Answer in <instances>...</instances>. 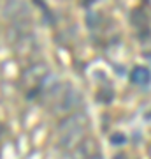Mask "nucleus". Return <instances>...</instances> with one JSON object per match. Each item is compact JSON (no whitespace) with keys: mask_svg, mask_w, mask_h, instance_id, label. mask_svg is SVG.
I'll list each match as a JSON object with an SVG mask.
<instances>
[{"mask_svg":"<svg viewBox=\"0 0 151 159\" xmlns=\"http://www.w3.org/2000/svg\"><path fill=\"white\" fill-rule=\"evenodd\" d=\"M86 117L83 113H74L63 119L58 125V140L63 148H76L81 142L86 127Z\"/></svg>","mask_w":151,"mask_h":159,"instance_id":"1","label":"nucleus"},{"mask_svg":"<svg viewBox=\"0 0 151 159\" xmlns=\"http://www.w3.org/2000/svg\"><path fill=\"white\" fill-rule=\"evenodd\" d=\"M44 78H46V66H42V64H37V66L27 69L23 73V83L25 85H35V83L42 81Z\"/></svg>","mask_w":151,"mask_h":159,"instance_id":"2","label":"nucleus"},{"mask_svg":"<svg viewBox=\"0 0 151 159\" xmlns=\"http://www.w3.org/2000/svg\"><path fill=\"white\" fill-rule=\"evenodd\" d=\"M79 101H81L79 92L76 90V89H67V90L62 94V97H60V102H62L60 110H63V111H70L72 108H76V106L79 104Z\"/></svg>","mask_w":151,"mask_h":159,"instance_id":"3","label":"nucleus"},{"mask_svg":"<svg viewBox=\"0 0 151 159\" xmlns=\"http://www.w3.org/2000/svg\"><path fill=\"white\" fill-rule=\"evenodd\" d=\"M95 156V143L83 142L74 148V159H90Z\"/></svg>","mask_w":151,"mask_h":159,"instance_id":"4","label":"nucleus"},{"mask_svg":"<svg viewBox=\"0 0 151 159\" xmlns=\"http://www.w3.org/2000/svg\"><path fill=\"white\" fill-rule=\"evenodd\" d=\"M130 80L132 83H137V85H148L151 81V74L146 67H135L132 73H130Z\"/></svg>","mask_w":151,"mask_h":159,"instance_id":"5","label":"nucleus"},{"mask_svg":"<svg viewBox=\"0 0 151 159\" xmlns=\"http://www.w3.org/2000/svg\"><path fill=\"white\" fill-rule=\"evenodd\" d=\"M111 142L116 143V145H121V143L125 142V136H121V134H112V136H111Z\"/></svg>","mask_w":151,"mask_h":159,"instance_id":"6","label":"nucleus"},{"mask_svg":"<svg viewBox=\"0 0 151 159\" xmlns=\"http://www.w3.org/2000/svg\"><path fill=\"white\" fill-rule=\"evenodd\" d=\"M114 159H127V156H123V154H118V156H114Z\"/></svg>","mask_w":151,"mask_h":159,"instance_id":"7","label":"nucleus"},{"mask_svg":"<svg viewBox=\"0 0 151 159\" xmlns=\"http://www.w3.org/2000/svg\"><path fill=\"white\" fill-rule=\"evenodd\" d=\"M90 159H102L100 156H93V157H90Z\"/></svg>","mask_w":151,"mask_h":159,"instance_id":"8","label":"nucleus"},{"mask_svg":"<svg viewBox=\"0 0 151 159\" xmlns=\"http://www.w3.org/2000/svg\"><path fill=\"white\" fill-rule=\"evenodd\" d=\"M0 134H2V125H0Z\"/></svg>","mask_w":151,"mask_h":159,"instance_id":"9","label":"nucleus"}]
</instances>
